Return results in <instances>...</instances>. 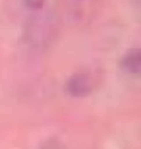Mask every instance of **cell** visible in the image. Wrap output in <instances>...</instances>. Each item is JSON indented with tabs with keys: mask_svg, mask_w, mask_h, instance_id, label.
I'll list each match as a JSON object with an SVG mask.
<instances>
[{
	"mask_svg": "<svg viewBox=\"0 0 141 149\" xmlns=\"http://www.w3.org/2000/svg\"><path fill=\"white\" fill-rule=\"evenodd\" d=\"M89 89H91V81H89L87 76H76L68 83V91L72 95H85L89 93Z\"/></svg>",
	"mask_w": 141,
	"mask_h": 149,
	"instance_id": "obj_1",
	"label": "cell"
},
{
	"mask_svg": "<svg viewBox=\"0 0 141 149\" xmlns=\"http://www.w3.org/2000/svg\"><path fill=\"white\" fill-rule=\"evenodd\" d=\"M126 72H130L131 76H137L139 74V66H141V56H139V50H131L124 56V62H122Z\"/></svg>",
	"mask_w": 141,
	"mask_h": 149,
	"instance_id": "obj_2",
	"label": "cell"
},
{
	"mask_svg": "<svg viewBox=\"0 0 141 149\" xmlns=\"http://www.w3.org/2000/svg\"><path fill=\"white\" fill-rule=\"evenodd\" d=\"M23 2H25L31 10H37V8H41V6L44 4V0H23Z\"/></svg>",
	"mask_w": 141,
	"mask_h": 149,
	"instance_id": "obj_3",
	"label": "cell"
}]
</instances>
